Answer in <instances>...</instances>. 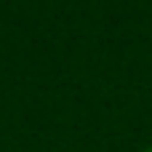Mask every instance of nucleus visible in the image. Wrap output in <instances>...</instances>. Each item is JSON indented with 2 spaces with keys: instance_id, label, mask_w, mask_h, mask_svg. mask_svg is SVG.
<instances>
[{
  "instance_id": "obj_1",
  "label": "nucleus",
  "mask_w": 152,
  "mask_h": 152,
  "mask_svg": "<svg viewBox=\"0 0 152 152\" xmlns=\"http://www.w3.org/2000/svg\"><path fill=\"white\" fill-rule=\"evenodd\" d=\"M147 152H152V150H147Z\"/></svg>"
}]
</instances>
